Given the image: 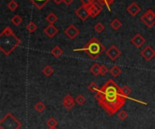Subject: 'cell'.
I'll return each mask as SVG.
<instances>
[{"mask_svg":"<svg viewBox=\"0 0 155 129\" xmlns=\"http://www.w3.org/2000/svg\"><path fill=\"white\" fill-rule=\"evenodd\" d=\"M141 56H142L146 61H150L153 58H154L155 57L154 50H153L150 45H147V46L141 52Z\"/></svg>","mask_w":155,"mask_h":129,"instance_id":"cell-10","label":"cell"},{"mask_svg":"<svg viewBox=\"0 0 155 129\" xmlns=\"http://www.w3.org/2000/svg\"><path fill=\"white\" fill-rule=\"evenodd\" d=\"M106 2H107V6H108V9H109V11H110V6H111V5L114 2V0H106Z\"/></svg>","mask_w":155,"mask_h":129,"instance_id":"cell-36","label":"cell"},{"mask_svg":"<svg viewBox=\"0 0 155 129\" xmlns=\"http://www.w3.org/2000/svg\"><path fill=\"white\" fill-rule=\"evenodd\" d=\"M96 0H81L82 5H84L86 7H89L92 4H94Z\"/></svg>","mask_w":155,"mask_h":129,"instance_id":"cell-34","label":"cell"},{"mask_svg":"<svg viewBox=\"0 0 155 129\" xmlns=\"http://www.w3.org/2000/svg\"><path fill=\"white\" fill-rule=\"evenodd\" d=\"M142 11V7L136 4L135 2L132 3L128 7H127V12L132 15V16H136L140 12Z\"/></svg>","mask_w":155,"mask_h":129,"instance_id":"cell-13","label":"cell"},{"mask_svg":"<svg viewBox=\"0 0 155 129\" xmlns=\"http://www.w3.org/2000/svg\"><path fill=\"white\" fill-rule=\"evenodd\" d=\"M110 73L114 78H117L120 76V74L122 73V70L120 69L119 66L117 65H114L111 69H110Z\"/></svg>","mask_w":155,"mask_h":129,"instance_id":"cell-17","label":"cell"},{"mask_svg":"<svg viewBox=\"0 0 155 129\" xmlns=\"http://www.w3.org/2000/svg\"><path fill=\"white\" fill-rule=\"evenodd\" d=\"M146 40L145 38L143 36V34L141 33H136L132 39H131V42L136 47V48H141L144 43H145Z\"/></svg>","mask_w":155,"mask_h":129,"instance_id":"cell-12","label":"cell"},{"mask_svg":"<svg viewBox=\"0 0 155 129\" xmlns=\"http://www.w3.org/2000/svg\"><path fill=\"white\" fill-rule=\"evenodd\" d=\"M117 116H118V118H119L120 120L124 121V120L127 119V118H128V113H127V111H125V110H121V111H119V113L117 114Z\"/></svg>","mask_w":155,"mask_h":129,"instance_id":"cell-30","label":"cell"},{"mask_svg":"<svg viewBox=\"0 0 155 129\" xmlns=\"http://www.w3.org/2000/svg\"><path fill=\"white\" fill-rule=\"evenodd\" d=\"M104 29H105V27H104V25L102 24V23H97L95 25H94V30H95V32L96 33H103L104 31Z\"/></svg>","mask_w":155,"mask_h":129,"instance_id":"cell-28","label":"cell"},{"mask_svg":"<svg viewBox=\"0 0 155 129\" xmlns=\"http://www.w3.org/2000/svg\"><path fill=\"white\" fill-rule=\"evenodd\" d=\"M58 124V122L56 121V119L54 118H50L47 121H46V125L49 127H56Z\"/></svg>","mask_w":155,"mask_h":129,"instance_id":"cell-31","label":"cell"},{"mask_svg":"<svg viewBox=\"0 0 155 129\" xmlns=\"http://www.w3.org/2000/svg\"><path fill=\"white\" fill-rule=\"evenodd\" d=\"M44 33L49 37V38H54L57 33H58V29L54 26V24H49L48 26H46L44 29Z\"/></svg>","mask_w":155,"mask_h":129,"instance_id":"cell-14","label":"cell"},{"mask_svg":"<svg viewBox=\"0 0 155 129\" xmlns=\"http://www.w3.org/2000/svg\"><path fill=\"white\" fill-rule=\"evenodd\" d=\"M42 72H43V74H44L45 77H50V76H52L53 73H54V69H53L50 65H46V66H45L44 69L42 70Z\"/></svg>","mask_w":155,"mask_h":129,"instance_id":"cell-21","label":"cell"},{"mask_svg":"<svg viewBox=\"0 0 155 129\" xmlns=\"http://www.w3.org/2000/svg\"><path fill=\"white\" fill-rule=\"evenodd\" d=\"M110 25H111V27H112L114 31H118V30L122 27L123 24H122V22H121L118 18H114V19L111 22Z\"/></svg>","mask_w":155,"mask_h":129,"instance_id":"cell-18","label":"cell"},{"mask_svg":"<svg viewBox=\"0 0 155 129\" xmlns=\"http://www.w3.org/2000/svg\"><path fill=\"white\" fill-rule=\"evenodd\" d=\"M75 101H76V103H77L78 105L82 106V105H84V104L85 103L86 99L84 98V95L79 94V95H77V97L75 98Z\"/></svg>","mask_w":155,"mask_h":129,"instance_id":"cell-27","label":"cell"},{"mask_svg":"<svg viewBox=\"0 0 155 129\" xmlns=\"http://www.w3.org/2000/svg\"><path fill=\"white\" fill-rule=\"evenodd\" d=\"M105 53H106L107 57H108L111 61H116V60L121 56L122 52H121L120 49H119L118 47H116L115 45H112L109 49H107V50L105 51Z\"/></svg>","mask_w":155,"mask_h":129,"instance_id":"cell-6","label":"cell"},{"mask_svg":"<svg viewBox=\"0 0 155 129\" xmlns=\"http://www.w3.org/2000/svg\"><path fill=\"white\" fill-rule=\"evenodd\" d=\"M122 90H123V92H124V96H125L126 98H129L130 94L132 93V90H131L127 85H124V88H123Z\"/></svg>","mask_w":155,"mask_h":129,"instance_id":"cell-32","label":"cell"},{"mask_svg":"<svg viewBox=\"0 0 155 129\" xmlns=\"http://www.w3.org/2000/svg\"><path fill=\"white\" fill-rule=\"evenodd\" d=\"M88 89H89V90L91 91V92H93V93H96L98 90H99V86L97 85V83H95V82H91L90 84H89V86H88Z\"/></svg>","mask_w":155,"mask_h":129,"instance_id":"cell-26","label":"cell"},{"mask_svg":"<svg viewBox=\"0 0 155 129\" xmlns=\"http://www.w3.org/2000/svg\"><path fill=\"white\" fill-rule=\"evenodd\" d=\"M35 109L36 110V112L42 113V112H44L45 109V105L42 101H38V102L35 105Z\"/></svg>","mask_w":155,"mask_h":129,"instance_id":"cell-23","label":"cell"},{"mask_svg":"<svg viewBox=\"0 0 155 129\" xmlns=\"http://www.w3.org/2000/svg\"><path fill=\"white\" fill-rule=\"evenodd\" d=\"M97 2H99L102 5H107V2L106 0H96Z\"/></svg>","mask_w":155,"mask_h":129,"instance_id":"cell-37","label":"cell"},{"mask_svg":"<svg viewBox=\"0 0 155 129\" xmlns=\"http://www.w3.org/2000/svg\"><path fill=\"white\" fill-rule=\"evenodd\" d=\"M33 4H34V5H35L38 9H42L47 3H48V1L49 0H30Z\"/></svg>","mask_w":155,"mask_h":129,"instance_id":"cell-19","label":"cell"},{"mask_svg":"<svg viewBox=\"0 0 155 129\" xmlns=\"http://www.w3.org/2000/svg\"><path fill=\"white\" fill-rule=\"evenodd\" d=\"M73 2H74V0H63V3L65 5H70Z\"/></svg>","mask_w":155,"mask_h":129,"instance_id":"cell-35","label":"cell"},{"mask_svg":"<svg viewBox=\"0 0 155 129\" xmlns=\"http://www.w3.org/2000/svg\"><path fill=\"white\" fill-rule=\"evenodd\" d=\"M54 2L55 4H60V3L63 2V0H54Z\"/></svg>","mask_w":155,"mask_h":129,"instance_id":"cell-38","label":"cell"},{"mask_svg":"<svg viewBox=\"0 0 155 129\" xmlns=\"http://www.w3.org/2000/svg\"><path fill=\"white\" fill-rule=\"evenodd\" d=\"M49 129H58L56 127H49Z\"/></svg>","mask_w":155,"mask_h":129,"instance_id":"cell-39","label":"cell"},{"mask_svg":"<svg viewBox=\"0 0 155 129\" xmlns=\"http://www.w3.org/2000/svg\"><path fill=\"white\" fill-rule=\"evenodd\" d=\"M87 8H88V12H89L90 16L93 17V18H95L103 11V5L97 1H95L94 4H92Z\"/></svg>","mask_w":155,"mask_h":129,"instance_id":"cell-7","label":"cell"},{"mask_svg":"<svg viewBox=\"0 0 155 129\" xmlns=\"http://www.w3.org/2000/svg\"><path fill=\"white\" fill-rule=\"evenodd\" d=\"M74 52H78V51H81V52H86L90 57L91 59L93 60H96L105 50L104 44L95 37H92L85 44L83 48L81 49H74Z\"/></svg>","mask_w":155,"mask_h":129,"instance_id":"cell-2","label":"cell"},{"mask_svg":"<svg viewBox=\"0 0 155 129\" xmlns=\"http://www.w3.org/2000/svg\"><path fill=\"white\" fill-rule=\"evenodd\" d=\"M100 71H101V65L98 63H94L91 66L90 68V71L94 76H99L100 75Z\"/></svg>","mask_w":155,"mask_h":129,"instance_id":"cell-16","label":"cell"},{"mask_svg":"<svg viewBox=\"0 0 155 129\" xmlns=\"http://www.w3.org/2000/svg\"><path fill=\"white\" fill-rule=\"evenodd\" d=\"M13 33H13V31H12V29H11L10 27H5V28L1 32L0 37H1V36H8V35L13 34Z\"/></svg>","mask_w":155,"mask_h":129,"instance_id":"cell-29","label":"cell"},{"mask_svg":"<svg viewBox=\"0 0 155 129\" xmlns=\"http://www.w3.org/2000/svg\"><path fill=\"white\" fill-rule=\"evenodd\" d=\"M21 43L20 39L15 34L0 37V50L5 55H10Z\"/></svg>","mask_w":155,"mask_h":129,"instance_id":"cell-3","label":"cell"},{"mask_svg":"<svg viewBox=\"0 0 155 129\" xmlns=\"http://www.w3.org/2000/svg\"><path fill=\"white\" fill-rule=\"evenodd\" d=\"M46 21L48 22L49 24H54V23L58 20V17L56 16V14L54 13H50L47 14L46 16Z\"/></svg>","mask_w":155,"mask_h":129,"instance_id":"cell-20","label":"cell"},{"mask_svg":"<svg viewBox=\"0 0 155 129\" xmlns=\"http://www.w3.org/2000/svg\"><path fill=\"white\" fill-rule=\"evenodd\" d=\"M7 7L10 11H15L18 8V3L15 0H10L7 4Z\"/></svg>","mask_w":155,"mask_h":129,"instance_id":"cell-25","label":"cell"},{"mask_svg":"<svg viewBox=\"0 0 155 129\" xmlns=\"http://www.w3.org/2000/svg\"><path fill=\"white\" fill-rule=\"evenodd\" d=\"M109 70L107 69V67L105 65H101V71H100V75L104 76L108 73Z\"/></svg>","mask_w":155,"mask_h":129,"instance_id":"cell-33","label":"cell"},{"mask_svg":"<svg viewBox=\"0 0 155 129\" xmlns=\"http://www.w3.org/2000/svg\"><path fill=\"white\" fill-rule=\"evenodd\" d=\"M64 34H65L70 40H74V39H75V38L78 36L80 31H79V29H78L74 24H70L68 27H66V28L64 29Z\"/></svg>","mask_w":155,"mask_h":129,"instance_id":"cell-8","label":"cell"},{"mask_svg":"<svg viewBox=\"0 0 155 129\" xmlns=\"http://www.w3.org/2000/svg\"><path fill=\"white\" fill-rule=\"evenodd\" d=\"M76 101H75V99H74L72 97L71 94H67L64 99H63V106L65 109L67 110H71L74 105H75Z\"/></svg>","mask_w":155,"mask_h":129,"instance_id":"cell-11","label":"cell"},{"mask_svg":"<svg viewBox=\"0 0 155 129\" xmlns=\"http://www.w3.org/2000/svg\"><path fill=\"white\" fill-rule=\"evenodd\" d=\"M22 123L12 114L7 113L0 120V129H20Z\"/></svg>","mask_w":155,"mask_h":129,"instance_id":"cell-4","label":"cell"},{"mask_svg":"<svg viewBox=\"0 0 155 129\" xmlns=\"http://www.w3.org/2000/svg\"><path fill=\"white\" fill-rule=\"evenodd\" d=\"M25 29H26V31H27L29 33H34V32H35V31H36V29H37V25H36L34 22H30V23L26 25Z\"/></svg>","mask_w":155,"mask_h":129,"instance_id":"cell-24","label":"cell"},{"mask_svg":"<svg viewBox=\"0 0 155 129\" xmlns=\"http://www.w3.org/2000/svg\"><path fill=\"white\" fill-rule=\"evenodd\" d=\"M99 106L110 116H114L125 104L126 97L123 90L113 80H107L94 94Z\"/></svg>","mask_w":155,"mask_h":129,"instance_id":"cell-1","label":"cell"},{"mask_svg":"<svg viewBox=\"0 0 155 129\" xmlns=\"http://www.w3.org/2000/svg\"><path fill=\"white\" fill-rule=\"evenodd\" d=\"M75 14L76 16L83 22L86 21L88 19V17L90 16L89 12H88V8L86 6H84V5H80L76 10H75Z\"/></svg>","mask_w":155,"mask_h":129,"instance_id":"cell-9","label":"cell"},{"mask_svg":"<svg viewBox=\"0 0 155 129\" xmlns=\"http://www.w3.org/2000/svg\"><path fill=\"white\" fill-rule=\"evenodd\" d=\"M11 22L12 24L15 25V26H19L22 23H23V19L22 17L19 15V14H15L13 16V18L11 19Z\"/></svg>","mask_w":155,"mask_h":129,"instance_id":"cell-22","label":"cell"},{"mask_svg":"<svg viewBox=\"0 0 155 129\" xmlns=\"http://www.w3.org/2000/svg\"><path fill=\"white\" fill-rule=\"evenodd\" d=\"M51 53H52V55L54 56V57H55V58H60L63 54H64V51H63V49L61 48V47H59L58 45H56V46H54L53 49H52V51H51Z\"/></svg>","mask_w":155,"mask_h":129,"instance_id":"cell-15","label":"cell"},{"mask_svg":"<svg viewBox=\"0 0 155 129\" xmlns=\"http://www.w3.org/2000/svg\"><path fill=\"white\" fill-rule=\"evenodd\" d=\"M141 21L149 28H153L155 25V12L152 9H148L142 16Z\"/></svg>","mask_w":155,"mask_h":129,"instance_id":"cell-5","label":"cell"}]
</instances>
